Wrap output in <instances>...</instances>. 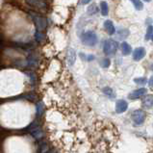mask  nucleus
Masks as SVG:
<instances>
[{
    "label": "nucleus",
    "mask_w": 153,
    "mask_h": 153,
    "mask_svg": "<svg viewBox=\"0 0 153 153\" xmlns=\"http://www.w3.org/2000/svg\"><path fill=\"white\" fill-rule=\"evenodd\" d=\"M104 28L109 35H114L116 32V28L111 20H106L104 22Z\"/></svg>",
    "instance_id": "12"
},
{
    "label": "nucleus",
    "mask_w": 153,
    "mask_h": 153,
    "mask_svg": "<svg viewBox=\"0 0 153 153\" xmlns=\"http://www.w3.org/2000/svg\"><path fill=\"white\" fill-rule=\"evenodd\" d=\"M146 117V113L143 110H135L132 113V120L134 121L135 125H137V126L142 125L143 122H145Z\"/></svg>",
    "instance_id": "3"
},
{
    "label": "nucleus",
    "mask_w": 153,
    "mask_h": 153,
    "mask_svg": "<svg viewBox=\"0 0 153 153\" xmlns=\"http://www.w3.org/2000/svg\"><path fill=\"white\" fill-rule=\"evenodd\" d=\"M103 93L106 94L107 97H111V98H114V97H116V94H115V93H114V91L111 88H109V87H106V88L103 89Z\"/></svg>",
    "instance_id": "18"
},
{
    "label": "nucleus",
    "mask_w": 153,
    "mask_h": 153,
    "mask_svg": "<svg viewBox=\"0 0 153 153\" xmlns=\"http://www.w3.org/2000/svg\"><path fill=\"white\" fill-rule=\"evenodd\" d=\"M32 17H33V20H34V23L36 25V28L38 31H43L46 26H47V22L45 17H42L41 16H38V15H35L32 14Z\"/></svg>",
    "instance_id": "4"
},
{
    "label": "nucleus",
    "mask_w": 153,
    "mask_h": 153,
    "mask_svg": "<svg viewBox=\"0 0 153 153\" xmlns=\"http://www.w3.org/2000/svg\"><path fill=\"white\" fill-rule=\"evenodd\" d=\"M23 97L25 98V99H28V100H30V101H36L37 100V97H36V94H33V93H29V94H24L23 95Z\"/></svg>",
    "instance_id": "21"
},
{
    "label": "nucleus",
    "mask_w": 153,
    "mask_h": 153,
    "mask_svg": "<svg viewBox=\"0 0 153 153\" xmlns=\"http://www.w3.org/2000/svg\"><path fill=\"white\" fill-rule=\"evenodd\" d=\"M117 34H119V39H124L128 36L129 32L127 29H121V30H120Z\"/></svg>",
    "instance_id": "24"
},
{
    "label": "nucleus",
    "mask_w": 153,
    "mask_h": 153,
    "mask_svg": "<svg viewBox=\"0 0 153 153\" xmlns=\"http://www.w3.org/2000/svg\"><path fill=\"white\" fill-rule=\"evenodd\" d=\"M26 3L33 8L41 9V10L47 8V3L45 0H26Z\"/></svg>",
    "instance_id": "5"
},
{
    "label": "nucleus",
    "mask_w": 153,
    "mask_h": 153,
    "mask_svg": "<svg viewBox=\"0 0 153 153\" xmlns=\"http://www.w3.org/2000/svg\"><path fill=\"white\" fill-rule=\"evenodd\" d=\"M75 61H76V52L73 48H69L67 53V62L69 67H72L75 64Z\"/></svg>",
    "instance_id": "7"
},
{
    "label": "nucleus",
    "mask_w": 153,
    "mask_h": 153,
    "mask_svg": "<svg viewBox=\"0 0 153 153\" xmlns=\"http://www.w3.org/2000/svg\"><path fill=\"white\" fill-rule=\"evenodd\" d=\"M131 1H132L133 5L135 6V8H136L137 10H139V11L143 10V2L141 1V0H131Z\"/></svg>",
    "instance_id": "20"
},
{
    "label": "nucleus",
    "mask_w": 153,
    "mask_h": 153,
    "mask_svg": "<svg viewBox=\"0 0 153 153\" xmlns=\"http://www.w3.org/2000/svg\"><path fill=\"white\" fill-rule=\"evenodd\" d=\"M146 93H147V90L146 88H141V89H138L136 91H132V93L128 95V97L130 99H138L140 97H143V95H146Z\"/></svg>",
    "instance_id": "6"
},
{
    "label": "nucleus",
    "mask_w": 153,
    "mask_h": 153,
    "mask_svg": "<svg viewBox=\"0 0 153 153\" xmlns=\"http://www.w3.org/2000/svg\"><path fill=\"white\" fill-rule=\"evenodd\" d=\"M128 108V103L125 101V100H119L116 104V112L117 114H121L124 113Z\"/></svg>",
    "instance_id": "8"
},
{
    "label": "nucleus",
    "mask_w": 153,
    "mask_h": 153,
    "mask_svg": "<svg viewBox=\"0 0 153 153\" xmlns=\"http://www.w3.org/2000/svg\"><path fill=\"white\" fill-rule=\"evenodd\" d=\"M152 34H153V27H152V26H149V27L147 28V32H146V41H148L151 38Z\"/></svg>",
    "instance_id": "27"
},
{
    "label": "nucleus",
    "mask_w": 153,
    "mask_h": 153,
    "mask_svg": "<svg viewBox=\"0 0 153 153\" xmlns=\"http://www.w3.org/2000/svg\"><path fill=\"white\" fill-rule=\"evenodd\" d=\"M100 10H101V14L102 16H108L109 14V8H108V4L107 2L102 1L100 3Z\"/></svg>",
    "instance_id": "16"
},
{
    "label": "nucleus",
    "mask_w": 153,
    "mask_h": 153,
    "mask_svg": "<svg viewBox=\"0 0 153 153\" xmlns=\"http://www.w3.org/2000/svg\"><path fill=\"white\" fill-rule=\"evenodd\" d=\"M35 39H36V41L41 42L45 40V34H43L42 31H37L35 33Z\"/></svg>",
    "instance_id": "19"
},
{
    "label": "nucleus",
    "mask_w": 153,
    "mask_h": 153,
    "mask_svg": "<svg viewBox=\"0 0 153 153\" xmlns=\"http://www.w3.org/2000/svg\"><path fill=\"white\" fill-rule=\"evenodd\" d=\"M90 1H91V0H82V4H88L90 3Z\"/></svg>",
    "instance_id": "29"
},
{
    "label": "nucleus",
    "mask_w": 153,
    "mask_h": 153,
    "mask_svg": "<svg viewBox=\"0 0 153 153\" xmlns=\"http://www.w3.org/2000/svg\"><path fill=\"white\" fill-rule=\"evenodd\" d=\"M120 48H121V52H122V54H123L124 56H127L131 53V51H132V49H131V46L128 45L127 42H123L121 43V45H120Z\"/></svg>",
    "instance_id": "14"
},
{
    "label": "nucleus",
    "mask_w": 153,
    "mask_h": 153,
    "mask_svg": "<svg viewBox=\"0 0 153 153\" xmlns=\"http://www.w3.org/2000/svg\"><path fill=\"white\" fill-rule=\"evenodd\" d=\"M79 56L81 57V58H82L83 60L89 61V62H90V61H94V58H95V57H94V55H86V54H84V53H80Z\"/></svg>",
    "instance_id": "25"
},
{
    "label": "nucleus",
    "mask_w": 153,
    "mask_h": 153,
    "mask_svg": "<svg viewBox=\"0 0 153 153\" xmlns=\"http://www.w3.org/2000/svg\"><path fill=\"white\" fill-rule=\"evenodd\" d=\"M148 84H149V86L151 87V88H153V76L150 77L149 81H148Z\"/></svg>",
    "instance_id": "28"
},
{
    "label": "nucleus",
    "mask_w": 153,
    "mask_h": 153,
    "mask_svg": "<svg viewBox=\"0 0 153 153\" xmlns=\"http://www.w3.org/2000/svg\"><path fill=\"white\" fill-rule=\"evenodd\" d=\"M110 65H111V61L110 59H107V58H105V59H102L101 61H100V65H101L102 68H109L110 67Z\"/></svg>",
    "instance_id": "22"
},
{
    "label": "nucleus",
    "mask_w": 153,
    "mask_h": 153,
    "mask_svg": "<svg viewBox=\"0 0 153 153\" xmlns=\"http://www.w3.org/2000/svg\"><path fill=\"white\" fill-rule=\"evenodd\" d=\"M30 133H31V135L36 140H41L43 137V131L42 130V128L40 127V126L31 129L30 130Z\"/></svg>",
    "instance_id": "11"
},
{
    "label": "nucleus",
    "mask_w": 153,
    "mask_h": 153,
    "mask_svg": "<svg viewBox=\"0 0 153 153\" xmlns=\"http://www.w3.org/2000/svg\"><path fill=\"white\" fill-rule=\"evenodd\" d=\"M145 1H146V2H150L151 0H145Z\"/></svg>",
    "instance_id": "31"
},
{
    "label": "nucleus",
    "mask_w": 153,
    "mask_h": 153,
    "mask_svg": "<svg viewBox=\"0 0 153 153\" xmlns=\"http://www.w3.org/2000/svg\"><path fill=\"white\" fill-rule=\"evenodd\" d=\"M43 112H45V104L42 101L38 102L36 105V115L38 117H41L43 115Z\"/></svg>",
    "instance_id": "13"
},
{
    "label": "nucleus",
    "mask_w": 153,
    "mask_h": 153,
    "mask_svg": "<svg viewBox=\"0 0 153 153\" xmlns=\"http://www.w3.org/2000/svg\"><path fill=\"white\" fill-rule=\"evenodd\" d=\"M87 12H88V14L90 16H93V15L97 14V13L98 12V8L97 6V4H91V5H90L88 7V9H87Z\"/></svg>",
    "instance_id": "17"
},
{
    "label": "nucleus",
    "mask_w": 153,
    "mask_h": 153,
    "mask_svg": "<svg viewBox=\"0 0 153 153\" xmlns=\"http://www.w3.org/2000/svg\"><path fill=\"white\" fill-rule=\"evenodd\" d=\"M117 47H119V45H117V42L116 41L107 40L104 42L103 51L106 55H114L117 52Z\"/></svg>",
    "instance_id": "2"
},
{
    "label": "nucleus",
    "mask_w": 153,
    "mask_h": 153,
    "mask_svg": "<svg viewBox=\"0 0 153 153\" xmlns=\"http://www.w3.org/2000/svg\"><path fill=\"white\" fill-rule=\"evenodd\" d=\"M25 75L27 76L29 78V80L30 82H31V84H35L37 81V76H36V73L31 71H25Z\"/></svg>",
    "instance_id": "15"
},
{
    "label": "nucleus",
    "mask_w": 153,
    "mask_h": 153,
    "mask_svg": "<svg viewBox=\"0 0 153 153\" xmlns=\"http://www.w3.org/2000/svg\"><path fill=\"white\" fill-rule=\"evenodd\" d=\"M38 126H40V121H39L38 120H35L31 124H30L29 126H27V127H26V129L31 130V129H33V128L38 127Z\"/></svg>",
    "instance_id": "26"
},
{
    "label": "nucleus",
    "mask_w": 153,
    "mask_h": 153,
    "mask_svg": "<svg viewBox=\"0 0 153 153\" xmlns=\"http://www.w3.org/2000/svg\"><path fill=\"white\" fill-rule=\"evenodd\" d=\"M145 56H146V49L143 47H138L133 52V59L135 61L142 60Z\"/></svg>",
    "instance_id": "9"
},
{
    "label": "nucleus",
    "mask_w": 153,
    "mask_h": 153,
    "mask_svg": "<svg viewBox=\"0 0 153 153\" xmlns=\"http://www.w3.org/2000/svg\"><path fill=\"white\" fill-rule=\"evenodd\" d=\"M134 82L139 85H145V84H146L147 80L146 77H139V78H135Z\"/></svg>",
    "instance_id": "23"
},
{
    "label": "nucleus",
    "mask_w": 153,
    "mask_h": 153,
    "mask_svg": "<svg viewBox=\"0 0 153 153\" xmlns=\"http://www.w3.org/2000/svg\"><path fill=\"white\" fill-rule=\"evenodd\" d=\"M143 106L145 108H147L149 109L153 106V95L152 94H148V95H146L145 97L143 98Z\"/></svg>",
    "instance_id": "10"
},
{
    "label": "nucleus",
    "mask_w": 153,
    "mask_h": 153,
    "mask_svg": "<svg viewBox=\"0 0 153 153\" xmlns=\"http://www.w3.org/2000/svg\"><path fill=\"white\" fill-rule=\"evenodd\" d=\"M150 39H151V40H152V42H153V34L151 35V38H150Z\"/></svg>",
    "instance_id": "30"
},
{
    "label": "nucleus",
    "mask_w": 153,
    "mask_h": 153,
    "mask_svg": "<svg viewBox=\"0 0 153 153\" xmlns=\"http://www.w3.org/2000/svg\"><path fill=\"white\" fill-rule=\"evenodd\" d=\"M81 41L87 46H94L97 43V36L94 31H87L82 35Z\"/></svg>",
    "instance_id": "1"
}]
</instances>
